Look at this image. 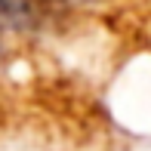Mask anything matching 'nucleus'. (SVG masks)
I'll return each instance as SVG.
<instances>
[{
  "label": "nucleus",
  "mask_w": 151,
  "mask_h": 151,
  "mask_svg": "<svg viewBox=\"0 0 151 151\" xmlns=\"http://www.w3.org/2000/svg\"><path fill=\"white\" fill-rule=\"evenodd\" d=\"M43 22L37 0H0V31H34Z\"/></svg>",
  "instance_id": "f257e3e1"
},
{
  "label": "nucleus",
  "mask_w": 151,
  "mask_h": 151,
  "mask_svg": "<svg viewBox=\"0 0 151 151\" xmlns=\"http://www.w3.org/2000/svg\"><path fill=\"white\" fill-rule=\"evenodd\" d=\"M59 3H86V0H59Z\"/></svg>",
  "instance_id": "f03ea898"
}]
</instances>
